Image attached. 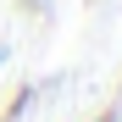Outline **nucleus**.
I'll use <instances>...</instances> for the list:
<instances>
[{
  "label": "nucleus",
  "instance_id": "obj_2",
  "mask_svg": "<svg viewBox=\"0 0 122 122\" xmlns=\"http://www.w3.org/2000/svg\"><path fill=\"white\" fill-rule=\"evenodd\" d=\"M17 6H22V11H39V6H45V0H17Z\"/></svg>",
  "mask_w": 122,
  "mask_h": 122
},
{
  "label": "nucleus",
  "instance_id": "obj_3",
  "mask_svg": "<svg viewBox=\"0 0 122 122\" xmlns=\"http://www.w3.org/2000/svg\"><path fill=\"white\" fill-rule=\"evenodd\" d=\"M0 67H6V50H0Z\"/></svg>",
  "mask_w": 122,
  "mask_h": 122
},
{
  "label": "nucleus",
  "instance_id": "obj_1",
  "mask_svg": "<svg viewBox=\"0 0 122 122\" xmlns=\"http://www.w3.org/2000/svg\"><path fill=\"white\" fill-rule=\"evenodd\" d=\"M33 94H39V83H17L6 94V106H0V122H22V111L33 106Z\"/></svg>",
  "mask_w": 122,
  "mask_h": 122
},
{
  "label": "nucleus",
  "instance_id": "obj_4",
  "mask_svg": "<svg viewBox=\"0 0 122 122\" xmlns=\"http://www.w3.org/2000/svg\"><path fill=\"white\" fill-rule=\"evenodd\" d=\"M94 122H111V117H94Z\"/></svg>",
  "mask_w": 122,
  "mask_h": 122
}]
</instances>
